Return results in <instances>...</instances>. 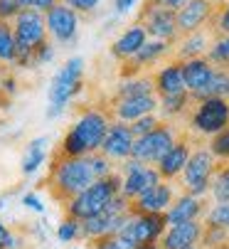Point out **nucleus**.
I'll return each instance as SVG.
<instances>
[{"label":"nucleus","instance_id":"f257e3e1","mask_svg":"<svg viewBox=\"0 0 229 249\" xmlns=\"http://www.w3.org/2000/svg\"><path fill=\"white\" fill-rule=\"evenodd\" d=\"M113 173V163L104 153H91L82 158H64L57 156L50 165V190L57 202H69L74 195L87 190L94 180Z\"/></svg>","mask_w":229,"mask_h":249},{"label":"nucleus","instance_id":"f03ea898","mask_svg":"<svg viewBox=\"0 0 229 249\" xmlns=\"http://www.w3.org/2000/svg\"><path fill=\"white\" fill-rule=\"evenodd\" d=\"M111 114L99 109V106H89L79 116L74 119V124L67 128L57 156L64 158H82L101 151V143L106 138V131L111 126Z\"/></svg>","mask_w":229,"mask_h":249},{"label":"nucleus","instance_id":"7ed1b4c3","mask_svg":"<svg viewBox=\"0 0 229 249\" xmlns=\"http://www.w3.org/2000/svg\"><path fill=\"white\" fill-rule=\"evenodd\" d=\"M119 195H121V173L113 170L111 175L99 178V180H94L87 190H82L69 202H64V212L69 217L84 222V220L99 215V212H104Z\"/></svg>","mask_w":229,"mask_h":249},{"label":"nucleus","instance_id":"20e7f679","mask_svg":"<svg viewBox=\"0 0 229 249\" xmlns=\"http://www.w3.org/2000/svg\"><path fill=\"white\" fill-rule=\"evenodd\" d=\"M84 89V59L82 57H71L59 67V72L50 82V106H47V119H57L64 114L67 104Z\"/></svg>","mask_w":229,"mask_h":249},{"label":"nucleus","instance_id":"39448f33","mask_svg":"<svg viewBox=\"0 0 229 249\" xmlns=\"http://www.w3.org/2000/svg\"><path fill=\"white\" fill-rule=\"evenodd\" d=\"M13 32L18 42V57L15 67L20 69H32V54L42 42H47V22L45 13L37 10H20V15L13 20Z\"/></svg>","mask_w":229,"mask_h":249},{"label":"nucleus","instance_id":"423d86ee","mask_svg":"<svg viewBox=\"0 0 229 249\" xmlns=\"http://www.w3.org/2000/svg\"><path fill=\"white\" fill-rule=\"evenodd\" d=\"M131 210H133V202L121 193L104 212H99V215H94V217H89V220L82 222V239L96 242L101 237L119 234V230L123 227L126 217L131 215Z\"/></svg>","mask_w":229,"mask_h":249},{"label":"nucleus","instance_id":"0eeeda50","mask_svg":"<svg viewBox=\"0 0 229 249\" xmlns=\"http://www.w3.org/2000/svg\"><path fill=\"white\" fill-rule=\"evenodd\" d=\"M217 158L210 153V148H193V156H190L185 170H182V190L195 195V197H205L210 193L212 185V175H214V163Z\"/></svg>","mask_w":229,"mask_h":249},{"label":"nucleus","instance_id":"6e6552de","mask_svg":"<svg viewBox=\"0 0 229 249\" xmlns=\"http://www.w3.org/2000/svg\"><path fill=\"white\" fill-rule=\"evenodd\" d=\"M229 126V99L227 96H210L197 101L195 111L190 114V128L202 133V136H214Z\"/></svg>","mask_w":229,"mask_h":249},{"label":"nucleus","instance_id":"1a4fd4ad","mask_svg":"<svg viewBox=\"0 0 229 249\" xmlns=\"http://www.w3.org/2000/svg\"><path fill=\"white\" fill-rule=\"evenodd\" d=\"M165 230H168L165 215H150V212H133L131 210V215L126 217L123 227L119 230V237L131 242L133 247H141V244L160 242Z\"/></svg>","mask_w":229,"mask_h":249},{"label":"nucleus","instance_id":"9d476101","mask_svg":"<svg viewBox=\"0 0 229 249\" xmlns=\"http://www.w3.org/2000/svg\"><path fill=\"white\" fill-rule=\"evenodd\" d=\"M175 141H177V131L170 124H163L160 121L150 133L136 138L131 158L133 160H141L145 165H158V160L173 148Z\"/></svg>","mask_w":229,"mask_h":249},{"label":"nucleus","instance_id":"9b49d317","mask_svg":"<svg viewBox=\"0 0 229 249\" xmlns=\"http://www.w3.org/2000/svg\"><path fill=\"white\" fill-rule=\"evenodd\" d=\"M138 22L145 27L150 40H163V42H170V45H175L180 40L177 10H173V8H165V5H158V3H148L145 0Z\"/></svg>","mask_w":229,"mask_h":249},{"label":"nucleus","instance_id":"f8f14e48","mask_svg":"<svg viewBox=\"0 0 229 249\" xmlns=\"http://www.w3.org/2000/svg\"><path fill=\"white\" fill-rule=\"evenodd\" d=\"M163 180L160 173L156 165H145L141 160H123V168H121V193L133 202L136 197H141L145 190H150L153 185H158Z\"/></svg>","mask_w":229,"mask_h":249},{"label":"nucleus","instance_id":"ddd939ff","mask_svg":"<svg viewBox=\"0 0 229 249\" xmlns=\"http://www.w3.org/2000/svg\"><path fill=\"white\" fill-rule=\"evenodd\" d=\"M45 22H47V35L54 42L69 45L76 40V32H79V13H74L69 5L57 3L54 8H50L45 13Z\"/></svg>","mask_w":229,"mask_h":249},{"label":"nucleus","instance_id":"4468645a","mask_svg":"<svg viewBox=\"0 0 229 249\" xmlns=\"http://www.w3.org/2000/svg\"><path fill=\"white\" fill-rule=\"evenodd\" d=\"M133 143H136V136L131 131V124H123V121H116L113 119L108 131H106V138H104V143H101V151L111 163H123L131 158L133 153Z\"/></svg>","mask_w":229,"mask_h":249},{"label":"nucleus","instance_id":"2eb2a0df","mask_svg":"<svg viewBox=\"0 0 229 249\" xmlns=\"http://www.w3.org/2000/svg\"><path fill=\"white\" fill-rule=\"evenodd\" d=\"M214 3L212 0H187V3L177 10V32L180 37L185 35L200 32L202 25H207L214 18Z\"/></svg>","mask_w":229,"mask_h":249},{"label":"nucleus","instance_id":"dca6fc26","mask_svg":"<svg viewBox=\"0 0 229 249\" xmlns=\"http://www.w3.org/2000/svg\"><path fill=\"white\" fill-rule=\"evenodd\" d=\"M160 106L156 94H145V96H131V99H113L111 106V116L123 124H133L148 114H156V109Z\"/></svg>","mask_w":229,"mask_h":249},{"label":"nucleus","instance_id":"f3484780","mask_svg":"<svg viewBox=\"0 0 229 249\" xmlns=\"http://www.w3.org/2000/svg\"><path fill=\"white\" fill-rule=\"evenodd\" d=\"M205 222L193 220V222H182V225H170L165 234L160 237V249H190V247H200Z\"/></svg>","mask_w":229,"mask_h":249},{"label":"nucleus","instance_id":"a211bd4d","mask_svg":"<svg viewBox=\"0 0 229 249\" xmlns=\"http://www.w3.org/2000/svg\"><path fill=\"white\" fill-rule=\"evenodd\" d=\"M175 190L168 180H160L158 185H153L150 190H145L141 197L133 200V212H150V215H165L168 207L175 200Z\"/></svg>","mask_w":229,"mask_h":249},{"label":"nucleus","instance_id":"6ab92c4d","mask_svg":"<svg viewBox=\"0 0 229 249\" xmlns=\"http://www.w3.org/2000/svg\"><path fill=\"white\" fill-rule=\"evenodd\" d=\"M190 156H193V146H190V141L187 138H177L175 143H173V148L156 165L163 180L173 183L175 178H180L182 170H185V165H187V160H190Z\"/></svg>","mask_w":229,"mask_h":249},{"label":"nucleus","instance_id":"aec40b11","mask_svg":"<svg viewBox=\"0 0 229 249\" xmlns=\"http://www.w3.org/2000/svg\"><path fill=\"white\" fill-rule=\"evenodd\" d=\"M170 47H173L170 42H163V40H150V37H148V42L138 50V54H136L133 59L123 62V77H126V79L138 77L141 69H145L148 64H156L158 59H163V57L170 52Z\"/></svg>","mask_w":229,"mask_h":249},{"label":"nucleus","instance_id":"412c9836","mask_svg":"<svg viewBox=\"0 0 229 249\" xmlns=\"http://www.w3.org/2000/svg\"><path fill=\"white\" fill-rule=\"evenodd\" d=\"M205 215V202L202 197H195L190 193H182L173 200V205L168 207L165 212V220H168V227L170 225H182V222H193V220H200Z\"/></svg>","mask_w":229,"mask_h":249},{"label":"nucleus","instance_id":"4be33fe9","mask_svg":"<svg viewBox=\"0 0 229 249\" xmlns=\"http://www.w3.org/2000/svg\"><path fill=\"white\" fill-rule=\"evenodd\" d=\"M214 74V67L210 64L207 57H195V59H185L182 62V77H185V89L190 91V96H197L207 82Z\"/></svg>","mask_w":229,"mask_h":249},{"label":"nucleus","instance_id":"5701e85b","mask_svg":"<svg viewBox=\"0 0 229 249\" xmlns=\"http://www.w3.org/2000/svg\"><path fill=\"white\" fill-rule=\"evenodd\" d=\"M145 42H148V32H145V27L141 22H136V25L126 27L121 37L111 45V54L116 57L119 62H128V59H133L138 54V50Z\"/></svg>","mask_w":229,"mask_h":249},{"label":"nucleus","instance_id":"b1692460","mask_svg":"<svg viewBox=\"0 0 229 249\" xmlns=\"http://www.w3.org/2000/svg\"><path fill=\"white\" fill-rule=\"evenodd\" d=\"M153 87H156L158 99L160 96H173V94L187 91L185 89V77H182V62L175 59V62L160 67L158 72L153 74Z\"/></svg>","mask_w":229,"mask_h":249},{"label":"nucleus","instance_id":"393cba45","mask_svg":"<svg viewBox=\"0 0 229 249\" xmlns=\"http://www.w3.org/2000/svg\"><path fill=\"white\" fill-rule=\"evenodd\" d=\"M47 143H50V141L45 136H40V138H35V141H30V143H27L25 156L20 160V173L25 178L35 175L37 170L45 165V160H47Z\"/></svg>","mask_w":229,"mask_h":249},{"label":"nucleus","instance_id":"a878e982","mask_svg":"<svg viewBox=\"0 0 229 249\" xmlns=\"http://www.w3.org/2000/svg\"><path fill=\"white\" fill-rule=\"evenodd\" d=\"M207 50H210V45H207V35H202V32L185 35V37L177 40V59H180V62L202 57V54H207Z\"/></svg>","mask_w":229,"mask_h":249},{"label":"nucleus","instance_id":"bb28decb","mask_svg":"<svg viewBox=\"0 0 229 249\" xmlns=\"http://www.w3.org/2000/svg\"><path fill=\"white\" fill-rule=\"evenodd\" d=\"M15 57H18V42H15L13 22L0 20V62H3L5 67L8 64L15 67Z\"/></svg>","mask_w":229,"mask_h":249},{"label":"nucleus","instance_id":"cd10ccee","mask_svg":"<svg viewBox=\"0 0 229 249\" xmlns=\"http://www.w3.org/2000/svg\"><path fill=\"white\" fill-rule=\"evenodd\" d=\"M145 94H156L153 77H131L116 89V99H131V96H145Z\"/></svg>","mask_w":229,"mask_h":249},{"label":"nucleus","instance_id":"c85d7f7f","mask_svg":"<svg viewBox=\"0 0 229 249\" xmlns=\"http://www.w3.org/2000/svg\"><path fill=\"white\" fill-rule=\"evenodd\" d=\"M160 101V106L158 109L163 111V116H182L185 111H187V106H190V101H193V96H190V91H180V94H173V96H160L158 99Z\"/></svg>","mask_w":229,"mask_h":249},{"label":"nucleus","instance_id":"c756f323","mask_svg":"<svg viewBox=\"0 0 229 249\" xmlns=\"http://www.w3.org/2000/svg\"><path fill=\"white\" fill-rule=\"evenodd\" d=\"M210 193H212L214 202H229V160L214 168Z\"/></svg>","mask_w":229,"mask_h":249},{"label":"nucleus","instance_id":"7c9ffc66","mask_svg":"<svg viewBox=\"0 0 229 249\" xmlns=\"http://www.w3.org/2000/svg\"><path fill=\"white\" fill-rule=\"evenodd\" d=\"M205 57L210 59L212 67L227 69V72H229V35H219V37L212 42V47L207 50Z\"/></svg>","mask_w":229,"mask_h":249},{"label":"nucleus","instance_id":"2f4dec72","mask_svg":"<svg viewBox=\"0 0 229 249\" xmlns=\"http://www.w3.org/2000/svg\"><path fill=\"white\" fill-rule=\"evenodd\" d=\"M57 239H59L62 244L79 242V239H82V222L74 220V217H69V215H64V220L57 225Z\"/></svg>","mask_w":229,"mask_h":249},{"label":"nucleus","instance_id":"473e14b6","mask_svg":"<svg viewBox=\"0 0 229 249\" xmlns=\"http://www.w3.org/2000/svg\"><path fill=\"white\" fill-rule=\"evenodd\" d=\"M224 244H229V230H227V227L205 225V230H202V239H200V247H205V249H214V247H224Z\"/></svg>","mask_w":229,"mask_h":249},{"label":"nucleus","instance_id":"72a5a7b5","mask_svg":"<svg viewBox=\"0 0 229 249\" xmlns=\"http://www.w3.org/2000/svg\"><path fill=\"white\" fill-rule=\"evenodd\" d=\"M207 148H210V153H212L214 158H219V160H229V126L210 138Z\"/></svg>","mask_w":229,"mask_h":249},{"label":"nucleus","instance_id":"f704fd0d","mask_svg":"<svg viewBox=\"0 0 229 249\" xmlns=\"http://www.w3.org/2000/svg\"><path fill=\"white\" fill-rule=\"evenodd\" d=\"M205 225L227 227L229 230V202H217L205 212Z\"/></svg>","mask_w":229,"mask_h":249},{"label":"nucleus","instance_id":"c9c22d12","mask_svg":"<svg viewBox=\"0 0 229 249\" xmlns=\"http://www.w3.org/2000/svg\"><path fill=\"white\" fill-rule=\"evenodd\" d=\"M91 249H138V247H133L131 242H126L119 234H111V237H101V239L91 242Z\"/></svg>","mask_w":229,"mask_h":249},{"label":"nucleus","instance_id":"e433bc0d","mask_svg":"<svg viewBox=\"0 0 229 249\" xmlns=\"http://www.w3.org/2000/svg\"><path fill=\"white\" fill-rule=\"evenodd\" d=\"M158 124H160V119H158L156 114H148V116H143V119L133 121V124H131V131H133V136L138 138V136H145V133H150V131L156 128Z\"/></svg>","mask_w":229,"mask_h":249},{"label":"nucleus","instance_id":"4c0bfd02","mask_svg":"<svg viewBox=\"0 0 229 249\" xmlns=\"http://www.w3.org/2000/svg\"><path fill=\"white\" fill-rule=\"evenodd\" d=\"M52 59H54V47H52V42L47 40V42H42L40 47L35 50V54H32V67H42V64L52 62Z\"/></svg>","mask_w":229,"mask_h":249},{"label":"nucleus","instance_id":"58836bf2","mask_svg":"<svg viewBox=\"0 0 229 249\" xmlns=\"http://www.w3.org/2000/svg\"><path fill=\"white\" fill-rule=\"evenodd\" d=\"M20 10H22L20 0H0V20L13 22L20 15Z\"/></svg>","mask_w":229,"mask_h":249},{"label":"nucleus","instance_id":"ea45409f","mask_svg":"<svg viewBox=\"0 0 229 249\" xmlns=\"http://www.w3.org/2000/svg\"><path fill=\"white\" fill-rule=\"evenodd\" d=\"M20 202H22L25 210L37 212V215H45V202H42V197L37 195V193H25V195L20 197Z\"/></svg>","mask_w":229,"mask_h":249},{"label":"nucleus","instance_id":"a19ab883","mask_svg":"<svg viewBox=\"0 0 229 249\" xmlns=\"http://www.w3.org/2000/svg\"><path fill=\"white\" fill-rule=\"evenodd\" d=\"M62 3L64 5H69L74 13H84V15H89V13H94L96 8H99V3H101V0H62Z\"/></svg>","mask_w":229,"mask_h":249},{"label":"nucleus","instance_id":"79ce46f5","mask_svg":"<svg viewBox=\"0 0 229 249\" xmlns=\"http://www.w3.org/2000/svg\"><path fill=\"white\" fill-rule=\"evenodd\" d=\"M214 22H217V32L219 35H229V0L219 8V10H214Z\"/></svg>","mask_w":229,"mask_h":249},{"label":"nucleus","instance_id":"37998d69","mask_svg":"<svg viewBox=\"0 0 229 249\" xmlns=\"http://www.w3.org/2000/svg\"><path fill=\"white\" fill-rule=\"evenodd\" d=\"M57 3H62V0H20L22 10H37V13H47Z\"/></svg>","mask_w":229,"mask_h":249},{"label":"nucleus","instance_id":"c03bdc74","mask_svg":"<svg viewBox=\"0 0 229 249\" xmlns=\"http://www.w3.org/2000/svg\"><path fill=\"white\" fill-rule=\"evenodd\" d=\"M0 89H3V94L10 99V96L18 91V79H15L13 74H8V72H5L3 77H0Z\"/></svg>","mask_w":229,"mask_h":249},{"label":"nucleus","instance_id":"a18cd8bd","mask_svg":"<svg viewBox=\"0 0 229 249\" xmlns=\"http://www.w3.org/2000/svg\"><path fill=\"white\" fill-rule=\"evenodd\" d=\"M10 239H13V230L0 220V249H8L10 247Z\"/></svg>","mask_w":229,"mask_h":249},{"label":"nucleus","instance_id":"49530a36","mask_svg":"<svg viewBox=\"0 0 229 249\" xmlns=\"http://www.w3.org/2000/svg\"><path fill=\"white\" fill-rule=\"evenodd\" d=\"M136 3L138 0H113V8H116L119 15H126V13H131L136 8Z\"/></svg>","mask_w":229,"mask_h":249},{"label":"nucleus","instance_id":"de8ad7c7","mask_svg":"<svg viewBox=\"0 0 229 249\" xmlns=\"http://www.w3.org/2000/svg\"><path fill=\"white\" fill-rule=\"evenodd\" d=\"M148 3H158V5H165V8H173V10H180L187 0H148Z\"/></svg>","mask_w":229,"mask_h":249},{"label":"nucleus","instance_id":"09e8293b","mask_svg":"<svg viewBox=\"0 0 229 249\" xmlns=\"http://www.w3.org/2000/svg\"><path fill=\"white\" fill-rule=\"evenodd\" d=\"M8 202H10V193H3V195H0V212L8 207Z\"/></svg>","mask_w":229,"mask_h":249},{"label":"nucleus","instance_id":"8fccbe9b","mask_svg":"<svg viewBox=\"0 0 229 249\" xmlns=\"http://www.w3.org/2000/svg\"><path fill=\"white\" fill-rule=\"evenodd\" d=\"M138 249H160V242H153V244H141Z\"/></svg>","mask_w":229,"mask_h":249},{"label":"nucleus","instance_id":"3c124183","mask_svg":"<svg viewBox=\"0 0 229 249\" xmlns=\"http://www.w3.org/2000/svg\"><path fill=\"white\" fill-rule=\"evenodd\" d=\"M5 104H8V96L3 94V89H0V106H5Z\"/></svg>","mask_w":229,"mask_h":249},{"label":"nucleus","instance_id":"603ef678","mask_svg":"<svg viewBox=\"0 0 229 249\" xmlns=\"http://www.w3.org/2000/svg\"><path fill=\"white\" fill-rule=\"evenodd\" d=\"M3 74H5V64H3V62H0V77H3Z\"/></svg>","mask_w":229,"mask_h":249},{"label":"nucleus","instance_id":"864d4df0","mask_svg":"<svg viewBox=\"0 0 229 249\" xmlns=\"http://www.w3.org/2000/svg\"><path fill=\"white\" fill-rule=\"evenodd\" d=\"M69 249H84V247H79V244H74V247H69Z\"/></svg>","mask_w":229,"mask_h":249},{"label":"nucleus","instance_id":"5fc2aeb1","mask_svg":"<svg viewBox=\"0 0 229 249\" xmlns=\"http://www.w3.org/2000/svg\"><path fill=\"white\" fill-rule=\"evenodd\" d=\"M214 249H229V244H224V247H214Z\"/></svg>","mask_w":229,"mask_h":249},{"label":"nucleus","instance_id":"6e6d98bb","mask_svg":"<svg viewBox=\"0 0 229 249\" xmlns=\"http://www.w3.org/2000/svg\"><path fill=\"white\" fill-rule=\"evenodd\" d=\"M190 249H200V247H190Z\"/></svg>","mask_w":229,"mask_h":249},{"label":"nucleus","instance_id":"4d7b16f0","mask_svg":"<svg viewBox=\"0 0 229 249\" xmlns=\"http://www.w3.org/2000/svg\"><path fill=\"white\" fill-rule=\"evenodd\" d=\"M227 96H229V94H227Z\"/></svg>","mask_w":229,"mask_h":249}]
</instances>
